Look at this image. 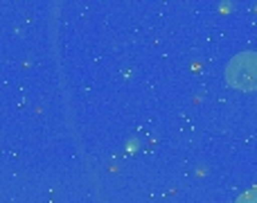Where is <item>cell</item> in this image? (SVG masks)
<instances>
[{"instance_id":"obj_2","label":"cell","mask_w":257,"mask_h":203,"mask_svg":"<svg viewBox=\"0 0 257 203\" xmlns=\"http://www.w3.org/2000/svg\"><path fill=\"white\" fill-rule=\"evenodd\" d=\"M235 203H257V187H250V190H246Z\"/></svg>"},{"instance_id":"obj_1","label":"cell","mask_w":257,"mask_h":203,"mask_svg":"<svg viewBox=\"0 0 257 203\" xmlns=\"http://www.w3.org/2000/svg\"><path fill=\"white\" fill-rule=\"evenodd\" d=\"M226 81L239 90H255L257 88V54L241 52L228 63Z\"/></svg>"}]
</instances>
